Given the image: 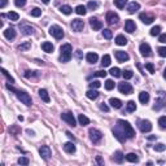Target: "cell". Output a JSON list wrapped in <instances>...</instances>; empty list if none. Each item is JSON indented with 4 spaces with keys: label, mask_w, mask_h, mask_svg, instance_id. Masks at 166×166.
Wrapping results in <instances>:
<instances>
[{
    "label": "cell",
    "mask_w": 166,
    "mask_h": 166,
    "mask_svg": "<svg viewBox=\"0 0 166 166\" xmlns=\"http://www.w3.org/2000/svg\"><path fill=\"white\" fill-rule=\"evenodd\" d=\"M113 135L121 143H125L126 139H132L135 136V130L132 129L130 122L123 121V119H118L117 126L113 129Z\"/></svg>",
    "instance_id": "cell-1"
},
{
    "label": "cell",
    "mask_w": 166,
    "mask_h": 166,
    "mask_svg": "<svg viewBox=\"0 0 166 166\" xmlns=\"http://www.w3.org/2000/svg\"><path fill=\"white\" fill-rule=\"evenodd\" d=\"M7 88L8 90H11L12 92H14L17 96V99H18L21 103H24L25 105H27V106H30L31 104H33V100H31V97H30V95L27 94L26 91H21V90H16L14 87H12L11 84H7Z\"/></svg>",
    "instance_id": "cell-2"
},
{
    "label": "cell",
    "mask_w": 166,
    "mask_h": 166,
    "mask_svg": "<svg viewBox=\"0 0 166 166\" xmlns=\"http://www.w3.org/2000/svg\"><path fill=\"white\" fill-rule=\"evenodd\" d=\"M73 56V48L69 43L62 44L60 47V61L61 62H69Z\"/></svg>",
    "instance_id": "cell-3"
},
{
    "label": "cell",
    "mask_w": 166,
    "mask_h": 166,
    "mask_svg": "<svg viewBox=\"0 0 166 166\" xmlns=\"http://www.w3.org/2000/svg\"><path fill=\"white\" fill-rule=\"evenodd\" d=\"M49 34H51V35L53 36L55 39H57V40L62 39L64 35H65V33H64L62 27H60L59 25H52L51 27H49Z\"/></svg>",
    "instance_id": "cell-4"
},
{
    "label": "cell",
    "mask_w": 166,
    "mask_h": 166,
    "mask_svg": "<svg viewBox=\"0 0 166 166\" xmlns=\"http://www.w3.org/2000/svg\"><path fill=\"white\" fill-rule=\"evenodd\" d=\"M88 134H90V139H91V141L94 143V144L100 143L101 139H103V134H101V131L97 130V129H90Z\"/></svg>",
    "instance_id": "cell-5"
},
{
    "label": "cell",
    "mask_w": 166,
    "mask_h": 166,
    "mask_svg": "<svg viewBox=\"0 0 166 166\" xmlns=\"http://www.w3.org/2000/svg\"><path fill=\"white\" fill-rule=\"evenodd\" d=\"M166 104V94L165 92H160L158 94V97L156 99V103L153 105V109L154 110H160L161 108H164Z\"/></svg>",
    "instance_id": "cell-6"
},
{
    "label": "cell",
    "mask_w": 166,
    "mask_h": 166,
    "mask_svg": "<svg viewBox=\"0 0 166 166\" xmlns=\"http://www.w3.org/2000/svg\"><path fill=\"white\" fill-rule=\"evenodd\" d=\"M138 127L141 132L145 134V132H149V131L152 130V123H151V121H148V119H140V121L138 122Z\"/></svg>",
    "instance_id": "cell-7"
},
{
    "label": "cell",
    "mask_w": 166,
    "mask_h": 166,
    "mask_svg": "<svg viewBox=\"0 0 166 166\" xmlns=\"http://www.w3.org/2000/svg\"><path fill=\"white\" fill-rule=\"evenodd\" d=\"M61 118H62V121H65L69 126H73V127L77 126V122H75V118H74V116H73V113H70V112L62 113V114H61Z\"/></svg>",
    "instance_id": "cell-8"
},
{
    "label": "cell",
    "mask_w": 166,
    "mask_h": 166,
    "mask_svg": "<svg viewBox=\"0 0 166 166\" xmlns=\"http://www.w3.org/2000/svg\"><path fill=\"white\" fill-rule=\"evenodd\" d=\"M118 90H119V92L123 94V95L132 94V86H131L130 83H127V82H121L119 83L118 84Z\"/></svg>",
    "instance_id": "cell-9"
},
{
    "label": "cell",
    "mask_w": 166,
    "mask_h": 166,
    "mask_svg": "<svg viewBox=\"0 0 166 166\" xmlns=\"http://www.w3.org/2000/svg\"><path fill=\"white\" fill-rule=\"evenodd\" d=\"M39 154H40V157H42L43 160L48 161V160L51 158V156H52L51 148H49L48 145H42V147L39 148Z\"/></svg>",
    "instance_id": "cell-10"
},
{
    "label": "cell",
    "mask_w": 166,
    "mask_h": 166,
    "mask_svg": "<svg viewBox=\"0 0 166 166\" xmlns=\"http://www.w3.org/2000/svg\"><path fill=\"white\" fill-rule=\"evenodd\" d=\"M70 26H71L73 31H75V33H81V31H83V29H84V22L79 18H75V20H73L71 21Z\"/></svg>",
    "instance_id": "cell-11"
},
{
    "label": "cell",
    "mask_w": 166,
    "mask_h": 166,
    "mask_svg": "<svg viewBox=\"0 0 166 166\" xmlns=\"http://www.w3.org/2000/svg\"><path fill=\"white\" fill-rule=\"evenodd\" d=\"M119 21V16L116 12H108L106 13V24L108 25H116Z\"/></svg>",
    "instance_id": "cell-12"
},
{
    "label": "cell",
    "mask_w": 166,
    "mask_h": 166,
    "mask_svg": "<svg viewBox=\"0 0 166 166\" xmlns=\"http://www.w3.org/2000/svg\"><path fill=\"white\" fill-rule=\"evenodd\" d=\"M20 30L22 31L24 35H31V34L34 33V27L31 25H29L27 22H22V24H20Z\"/></svg>",
    "instance_id": "cell-13"
},
{
    "label": "cell",
    "mask_w": 166,
    "mask_h": 166,
    "mask_svg": "<svg viewBox=\"0 0 166 166\" xmlns=\"http://www.w3.org/2000/svg\"><path fill=\"white\" fill-rule=\"evenodd\" d=\"M139 51H140L141 56H144V57H149L151 55H152V48H151V46L147 44V43H143V44H140Z\"/></svg>",
    "instance_id": "cell-14"
},
{
    "label": "cell",
    "mask_w": 166,
    "mask_h": 166,
    "mask_svg": "<svg viewBox=\"0 0 166 166\" xmlns=\"http://www.w3.org/2000/svg\"><path fill=\"white\" fill-rule=\"evenodd\" d=\"M139 18L143 21V24L145 25H151L154 21V14H149V13H140Z\"/></svg>",
    "instance_id": "cell-15"
},
{
    "label": "cell",
    "mask_w": 166,
    "mask_h": 166,
    "mask_svg": "<svg viewBox=\"0 0 166 166\" xmlns=\"http://www.w3.org/2000/svg\"><path fill=\"white\" fill-rule=\"evenodd\" d=\"M90 26H91L94 30H101V29H103V22L99 21L96 17H91V18H90Z\"/></svg>",
    "instance_id": "cell-16"
},
{
    "label": "cell",
    "mask_w": 166,
    "mask_h": 166,
    "mask_svg": "<svg viewBox=\"0 0 166 166\" xmlns=\"http://www.w3.org/2000/svg\"><path fill=\"white\" fill-rule=\"evenodd\" d=\"M116 59H117L119 62H125V61H127L130 59V56L126 53V52H123V51H116Z\"/></svg>",
    "instance_id": "cell-17"
},
{
    "label": "cell",
    "mask_w": 166,
    "mask_h": 166,
    "mask_svg": "<svg viewBox=\"0 0 166 166\" xmlns=\"http://www.w3.org/2000/svg\"><path fill=\"white\" fill-rule=\"evenodd\" d=\"M125 30L127 31V33H134V31L136 30V25L135 22L132 21V20H127L126 22H125Z\"/></svg>",
    "instance_id": "cell-18"
},
{
    "label": "cell",
    "mask_w": 166,
    "mask_h": 166,
    "mask_svg": "<svg viewBox=\"0 0 166 166\" xmlns=\"http://www.w3.org/2000/svg\"><path fill=\"white\" fill-rule=\"evenodd\" d=\"M4 36L8 40H13L16 38V30L13 27H8L7 30H4Z\"/></svg>",
    "instance_id": "cell-19"
},
{
    "label": "cell",
    "mask_w": 166,
    "mask_h": 166,
    "mask_svg": "<svg viewBox=\"0 0 166 166\" xmlns=\"http://www.w3.org/2000/svg\"><path fill=\"white\" fill-rule=\"evenodd\" d=\"M86 60H87V62H90V64H96L99 60V56L95 52H88V53L86 55Z\"/></svg>",
    "instance_id": "cell-20"
},
{
    "label": "cell",
    "mask_w": 166,
    "mask_h": 166,
    "mask_svg": "<svg viewBox=\"0 0 166 166\" xmlns=\"http://www.w3.org/2000/svg\"><path fill=\"white\" fill-rule=\"evenodd\" d=\"M139 9H140V4L136 3V1H131L129 4V7H127V12H129L130 14L135 13L136 11H139Z\"/></svg>",
    "instance_id": "cell-21"
},
{
    "label": "cell",
    "mask_w": 166,
    "mask_h": 166,
    "mask_svg": "<svg viewBox=\"0 0 166 166\" xmlns=\"http://www.w3.org/2000/svg\"><path fill=\"white\" fill-rule=\"evenodd\" d=\"M64 151H65L66 153H74L75 151H77V148H75V145L73 144L71 141H68L64 144Z\"/></svg>",
    "instance_id": "cell-22"
},
{
    "label": "cell",
    "mask_w": 166,
    "mask_h": 166,
    "mask_svg": "<svg viewBox=\"0 0 166 166\" xmlns=\"http://www.w3.org/2000/svg\"><path fill=\"white\" fill-rule=\"evenodd\" d=\"M39 96H40V99H42V100L44 101V103H49V101H51V97H49L47 90L40 88V90H39Z\"/></svg>",
    "instance_id": "cell-23"
},
{
    "label": "cell",
    "mask_w": 166,
    "mask_h": 166,
    "mask_svg": "<svg viewBox=\"0 0 166 166\" xmlns=\"http://www.w3.org/2000/svg\"><path fill=\"white\" fill-rule=\"evenodd\" d=\"M99 95L100 94H99L95 88H91V90H88V91L86 92V96L90 99V100H96V99L99 97Z\"/></svg>",
    "instance_id": "cell-24"
},
{
    "label": "cell",
    "mask_w": 166,
    "mask_h": 166,
    "mask_svg": "<svg viewBox=\"0 0 166 166\" xmlns=\"http://www.w3.org/2000/svg\"><path fill=\"white\" fill-rule=\"evenodd\" d=\"M109 104L112 108H116V109H119V108H122V101L119 100V99H116V97H112L109 99Z\"/></svg>",
    "instance_id": "cell-25"
},
{
    "label": "cell",
    "mask_w": 166,
    "mask_h": 166,
    "mask_svg": "<svg viewBox=\"0 0 166 166\" xmlns=\"http://www.w3.org/2000/svg\"><path fill=\"white\" fill-rule=\"evenodd\" d=\"M149 94H148V92H145V91H143V92H140V94H139V101H140L141 104H147L148 101H149Z\"/></svg>",
    "instance_id": "cell-26"
},
{
    "label": "cell",
    "mask_w": 166,
    "mask_h": 166,
    "mask_svg": "<svg viewBox=\"0 0 166 166\" xmlns=\"http://www.w3.org/2000/svg\"><path fill=\"white\" fill-rule=\"evenodd\" d=\"M42 49L44 52H47V53H51L53 51V44L51 42H44V43H42Z\"/></svg>",
    "instance_id": "cell-27"
},
{
    "label": "cell",
    "mask_w": 166,
    "mask_h": 166,
    "mask_svg": "<svg viewBox=\"0 0 166 166\" xmlns=\"http://www.w3.org/2000/svg\"><path fill=\"white\" fill-rule=\"evenodd\" d=\"M113 158H114V161L117 162V164H122L123 160H125V156H123V153H122L121 151H117V152L114 153V157H113Z\"/></svg>",
    "instance_id": "cell-28"
},
{
    "label": "cell",
    "mask_w": 166,
    "mask_h": 166,
    "mask_svg": "<svg viewBox=\"0 0 166 166\" xmlns=\"http://www.w3.org/2000/svg\"><path fill=\"white\" fill-rule=\"evenodd\" d=\"M78 122H79L81 126H87V125L90 123V119L87 118L84 114H79L78 116Z\"/></svg>",
    "instance_id": "cell-29"
},
{
    "label": "cell",
    "mask_w": 166,
    "mask_h": 166,
    "mask_svg": "<svg viewBox=\"0 0 166 166\" xmlns=\"http://www.w3.org/2000/svg\"><path fill=\"white\" fill-rule=\"evenodd\" d=\"M126 160L129 162L135 164V162L139 161V157H138V154H136V153H129V154H126Z\"/></svg>",
    "instance_id": "cell-30"
},
{
    "label": "cell",
    "mask_w": 166,
    "mask_h": 166,
    "mask_svg": "<svg viewBox=\"0 0 166 166\" xmlns=\"http://www.w3.org/2000/svg\"><path fill=\"white\" fill-rule=\"evenodd\" d=\"M110 62H112V60H110L109 55H104L103 59H101V66H103V68H106V66L110 65Z\"/></svg>",
    "instance_id": "cell-31"
},
{
    "label": "cell",
    "mask_w": 166,
    "mask_h": 166,
    "mask_svg": "<svg viewBox=\"0 0 166 166\" xmlns=\"http://www.w3.org/2000/svg\"><path fill=\"white\" fill-rule=\"evenodd\" d=\"M126 110H127L129 113L135 112V110H136V104H135V101L130 100L129 103H127V105H126Z\"/></svg>",
    "instance_id": "cell-32"
},
{
    "label": "cell",
    "mask_w": 166,
    "mask_h": 166,
    "mask_svg": "<svg viewBox=\"0 0 166 166\" xmlns=\"http://www.w3.org/2000/svg\"><path fill=\"white\" fill-rule=\"evenodd\" d=\"M116 43H117L118 46H126L127 39L123 35H118V36H116Z\"/></svg>",
    "instance_id": "cell-33"
},
{
    "label": "cell",
    "mask_w": 166,
    "mask_h": 166,
    "mask_svg": "<svg viewBox=\"0 0 166 166\" xmlns=\"http://www.w3.org/2000/svg\"><path fill=\"white\" fill-rule=\"evenodd\" d=\"M75 12H77V14H79V16H84V14L87 13V7H84V5H78V7L75 8Z\"/></svg>",
    "instance_id": "cell-34"
},
{
    "label": "cell",
    "mask_w": 166,
    "mask_h": 166,
    "mask_svg": "<svg viewBox=\"0 0 166 166\" xmlns=\"http://www.w3.org/2000/svg\"><path fill=\"white\" fill-rule=\"evenodd\" d=\"M30 16L31 17H40L42 16V9L40 8H33V9L30 11Z\"/></svg>",
    "instance_id": "cell-35"
},
{
    "label": "cell",
    "mask_w": 166,
    "mask_h": 166,
    "mask_svg": "<svg viewBox=\"0 0 166 166\" xmlns=\"http://www.w3.org/2000/svg\"><path fill=\"white\" fill-rule=\"evenodd\" d=\"M109 74L113 75L114 78H119L122 75V73H121V70H119L118 68H112V69H110V71H109Z\"/></svg>",
    "instance_id": "cell-36"
},
{
    "label": "cell",
    "mask_w": 166,
    "mask_h": 166,
    "mask_svg": "<svg viewBox=\"0 0 166 166\" xmlns=\"http://www.w3.org/2000/svg\"><path fill=\"white\" fill-rule=\"evenodd\" d=\"M60 11H61V12H62L64 14H66V16H69V14L73 12V9H71L70 5H62V7L60 8Z\"/></svg>",
    "instance_id": "cell-37"
},
{
    "label": "cell",
    "mask_w": 166,
    "mask_h": 166,
    "mask_svg": "<svg viewBox=\"0 0 166 166\" xmlns=\"http://www.w3.org/2000/svg\"><path fill=\"white\" fill-rule=\"evenodd\" d=\"M126 4H127V0H114V5L119 8V9H123Z\"/></svg>",
    "instance_id": "cell-38"
},
{
    "label": "cell",
    "mask_w": 166,
    "mask_h": 166,
    "mask_svg": "<svg viewBox=\"0 0 166 166\" xmlns=\"http://www.w3.org/2000/svg\"><path fill=\"white\" fill-rule=\"evenodd\" d=\"M122 75H123L125 79H131V78L134 77V73H132V70H130V69H126V70L122 71Z\"/></svg>",
    "instance_id": "cell-39"
},
{
    "label": "cell",
    "mask_w": 166,
    "mask_h": 166,
    "mask_svg": "<svg viewBox=\"0 0 166 166\" xmlns=\"http://www.w3.org/2000/svg\"><path fill=\"white\" fill-rule=\"evenodd\" d=\"M160 33H161V26H154V27L151 29V35L152 36L160 35Z\"/></svg>",
    "instance_id": "cell-40"
},
{
    "label": "cell",
    "mask_w": 166,
    "mask_h": 166,
    "mask_svg": "<svg viewBox=\"0 0 166 166\" xmlns=\"http://www.w3.org/2000/svg\"><path fill=\"white\" fill-rule=\"evenodd\" d=\"M158 125L162 130H166V116H162L158 118Z\"/></svg>",
    "instance_id": "cell-41"
},
{
    "label": "cell",
    "mask_w": 166,
    "mask_h": 166,
    "mask_svg": "<svg viewBox=\"0 0 166 166\" xmlns=\"http://www.w3.org/2000/svg\"><path fill=\"white\" fill-rule=\"evenodd\" d=\"M153 148H154V151H156V152H164V151L166 149V145L162 144V143H158V144H156Z\"/></svg>",
    "instance_id": "cell-42"
},
{
    "label": "cell",
    "mask_w": 166,
    "mask_h": 166,
    "mask_svg": "<svg viewBox=\"0 0 166 166\" xmlns=\"http://www.w3.org/2000/svg\"><path fill=\"white\" fill-rule=\"evenodd\" d=\"M103 36L105 38V39H112V36H113L112 30H109V29H104L103 30Z\"/></svg>",
    "instance_id": "cell-43"
},
{
    "label": "cell",
    "mask_w": 166,
    "mask_h": 166,
    "mask_svg": "<svg viewBox=\"0 0 166 166\" xmlns=\"http://www.w3.org/2000/svg\"><path fill=\"white\" fill-rule=\"evenodd\" d=\"M8 17H9V20H11V21H18V18H20L18 13L12 12V11H11L9 13H8Z\"/></svg>",
    "instance_id": "cell-44"
},
{
    "label": "cell",
    "mask_w": 166,
    "mask_h": 166,
    "mask_svg": "<svg viewBox=\"0 0 166 166\" xmlns=\"http://www.w3.org/2000/svg\"><path fill=\"white\" fill-rule=\"evenodd\" d=\"M30 46H31V43H30V42H25L24 44H20L17 48H18L20 51H26V49L30 48Z\"/></svg>",
    "instance_id": "cell-45"
},
{
    "label": "cell",
    "mask_w": 166,
    "mask_h": 166,
    "mask_svg": "<svg viewBox=\"0 0 166 166\" xmlns=\"http://www.w3.org/2000/svg\"><path fill=\"white\" fill-rule=\"evenodd\" d=\"M105 88L108 90V91H110V90L114 88V82H113L112 79H108L105 82Z\"/></svg>",
    "instance_id": "cell-46"
},
{
    "label": "cell",
    "mask_w": 166,
    "mask_h": 166,
    "mask_svg": "<svg viewBox=\"0 0 166 166\" xmlns=\"http://www.w3.org/2000/svg\"><path fill=\"white\" fill-rule=\"evenodd\" d=\"M99 7V3L97 1H88V4H87V8H88V9H96V8Z\"/></svg>",
    "instance_id": "cell-47"
},
{
    "label": "cell",
    "mask_w": 166,
    "mask_h": 166,
    "mask_svg": "<svg viewBox=\"0 0 166 166\" xmlns=\"http://www.w3.org/2000/svg\"><path fill=\"white\" fill-rule=\"evenodd\" d=\"M106 74H108V73H106L105 70H99V71L94 73V75H92V77H101V78H105V77H106Z\"/></svg>",
    "instance_id": "cell-48"
},
{
    "label": "cell",
    "mask_w": 166,
    "mask_h": 166,
    "mask_svg": "<svg viewBox=\"0 0 166 166\" xmlns=\"http://www.w3.org/2000/svg\"><path fill=\"white\" fill-rule=\"evenodd\" d=\"M1 71H3V74H4V77L7 78V79L11 83L13 84V83H14V79H13V78H12V77H11V75H9V73H8L7 70H5V69H1Z\"/></svg>",
    "instance_id": "cell-49"
},
{
    "label": "cell",
    "mask_w": 166,
    "mask_h": 166,
    "mask_svg": "<svg viewBox=\"0 0 166 166\" xmlns=\"http://www.w3.org/2000/svg\"><path fill=\"white\" fill-rule=\"evenodd\" d=\"M145 69H147V70L151 73V74H153V73H154V65H153L152 62L145 64Z\"/></svg>",
    "instance_id": "cell-50"
},
{
    "label": "cell",
    "mask_w": 166,
    "mask_h": 166,
    "mask_svg": "<svg viewBox=\"0 0 166 166\" xmlns=\"http://www.w3.org/2000/svg\"><path fill=\"white\" fill-rule=\"evenodd\" d=\"M101 86V83L99 82V81H92L91 83H90V88H99V87Z\"/></svg>",
    "instance_id": "cell-51"
},
{
    "label": "cell",
    "mask_w": 166,
    "mask_h": 166,
    "mask_svg": "<svg viewBox=\"0 0 166 166\" xmlns=\"http://www.w3.org/2000/svg\"><path fill=\"white\" fill-rule=\"evenodd\" d=\"M17 162H18L20 165H29V162L30 161H29V158H26V157H20Z\"/></svg>",
    "instance_id": "cell-52"
},
{
    "label": "cell",
    "mask_w": 166,
    "mask_h": 166,
    "mask_svg": "<svg viewBox=\"0 0 166 166\" xmlns=\"http://www.w3.org/2000/svg\"><path fill=\"white\" fill-rule=\"evenodd\" d=\"M14 4H16V7L22 8V7H25L26 0H14Z\"/></svg>",
    "instance_id": "cell-53"
},
{
    "label": "cell",
    "mask_w": 166,
    "mask_h": 166,
    "mask_svg": "<svg viewBox=\"0 0 166 166\" xmlns=\"http://www.w3.org/2000/svg\"><path fill=\"white\" fill-rule=\"evenodd\" d=\"M157 51H158V55L161 57H166V47H160Z\"/></svg>",
    "instance_id": "cell-54"
},
{
    "label": "cell",
    "mask_w": 166,
    "mask_h": 166,
    "mask_svg": "<svg viewBox=\"0 0 166 166\" xmlns=\"http://www.w3.org/2000/svg\"><path fill=\"white\" fill-rule=\"evenodd\" d=\"M35 75H39V74H38V71H26L25 73L26 78H31V77H35Z\"/></svg>",
    "instance_id": "cell-55"
},
{
    "label": "cell",
    "mask_w": 166,
    "mask_h": 166,
    "mask_svg": "<svg viewBox=\"0 0 166 166\" xmlns=\"http://www.w3.org/2000/svg\"><path fill=\"white\" fill-rule=\"evenodd\" d=\"M100 109L104 110V112H108V110H109V108H108V105H106L105 103H101L100 104Z\"/></svg>",
    "instance_id": "cell-56"
},
{
    "label": "cell",
    "mask_w": 166,
    "mask_h": 166,
    "mask_svg": "<svg viewBox=\"0 0 166 166\" xmlns=\"http://www.w3.org/2000/svg\"><path fill=\"white\" fill-rule=\"evenodd\" d=\"M158 42H161V43H166V34H161L158 38Z\"/></svg>",
    "instance_id": "cell-57"
},
{
    "label": "cell",
    "mask_w": 166,
    "mask_h": 166,
    "mask_svg": "<svg viewBox=\"0 0 166 166\" xmlns=\"http://www.w3.org/2000/svg\"><path fill=\"white\" fill-rule=\"evenodd\" d=\"M7 3H8V0H0V8H4L5 5H7Z\"/></svg>",
    "instance_id": "cell-58"
},
{
    "label": "cell",
    "mask_w": 166,
    "mask_h": 166,
    "mask_svg": "<svg viewBox=\"0 0 166 166\" xmlns=\"http://www.w3.org/2000/svg\"><path fill=\"white\" fill-rule=\"evenodd\" d=\"M96 161H97V164H99V165H104V161H103V158H101L100 156L96 157Z\"/></svg>",
    "instance_id": "cell-59"
},
{
    "label": "cell",
    "mask_w": 166,
    "mask_h": 166,
    "mask_svg": "<svg viewBox=\"0 0 166 166\" xmlns=\"http://www.w3.org/2000/svg\"><path fill=\"white\" fill-rule=\"evenodd\" d=\"M75 55H77L78 59H81V57H82V51H81V49H78V51L75 52Z\"/></svg>",
    "instance_id": "cell-60"
},
{
    "label": "cell",
    "mask_w": 166,
    "mask_h": 166,
    "mask_svg": "<svg viewBox=\"0 0 166 166\" xmlns=\"http://www.w3.org/2000/svg\"><path fill=\"white\" fill-rule=\"evenodd\" d=\"M66 135H68V136H69V138H71V139H73V140H74V136H73V135H71V134H70V132H69V131H68V132H66Z\"/></svg>",
    "instance_id": "cell-61"
},
{
    "label": "cell",
    "mask_w": 166,
    "mask_h": 166,
    "mask_svg": "<svg viewBox=\"0 0 166 166\" xmlns=\"http://www.w3.org/2000/svg\"><path fill=\"white\" fill-rule=\"evenodd\" d=\"M148 139H149V140H153V139H156V136H148Z\"/></svg>",
    "instance_id": "cell-62"
},
{
    "label": "cell",
    "mask_w": 166,
    "mask_h": 166,
    "mask_svg": "<svg viewBox=\"0 0 166 166\" xmlns=\"http://www.w3.org/2000/svg\"><path fill=\"white\" fill-rule=\"evenodd\" d=\"M42 1L44 3V4H48V3H49V0H42Z\"/></svg>",
    "instance_id": "cell-63"
},
{
    "label": "cell",
    "mask_w": 166,
    "mask_h": 166,
    "mask_svg": "<svg viewBox=\"0 0 166 166\" xmlns=\"http://www.w3.org/2000/svg\"><path fill=\"white\" fill-rule=\"evenodd\" d=\"M164 78H165V79H166V69H165V70H164Z\"/></svg>",
    "instance_id": "cell-64"
}]
</instances>
